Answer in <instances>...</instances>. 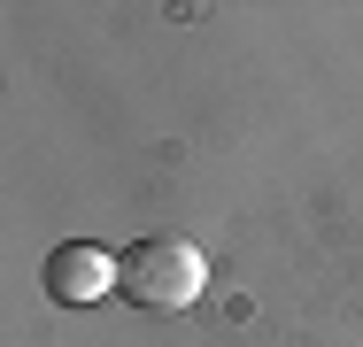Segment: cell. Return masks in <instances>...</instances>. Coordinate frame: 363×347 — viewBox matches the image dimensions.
<instances>
[{"mask_svg":"<svg viewBox=\"0 0 363 347\" xmlns=\"http://www.w3.org/2000/svg\"><path fill=\"white\" fill-rule=\"evenodd\" d=\"M47 301H62V309H93V301H108L116 293V255L108 247H93V239H62L55 255H47Z\"/></svg>","mask_w":363,"mask_h":347,"instance_id":"cell-2","label":"cell"},{"mask_svg":"<svg viewBox=\"0 0 363 347\" xmlns=\"http://www.w3.org/2000/svg\"><path fill=\"white\" fill-rule=\"evenodd\" d=\"M201 285H209V263H201V247H194V239L155 232V239H132V247L116 255V293H124L132 309H155V317L194 309V301H201Z\"/></svg>","mask_w":363,"mask_h":347,"instance_id":"cell-1","label":"cell"}]
</instances>
